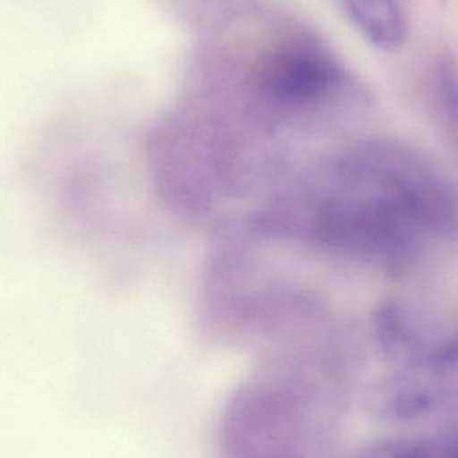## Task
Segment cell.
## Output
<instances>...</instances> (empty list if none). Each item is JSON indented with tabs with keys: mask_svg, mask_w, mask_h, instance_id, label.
Returning a JSON list of instances; mask_svg holds the SVG:
<instances>
[{
	"mask_svg": "<svg viewBox=\"0 0 458 458\" xmlns=\"http://www.w3.org/2000/svg\"><path fill=\"white\" fill-rule=\"evenodd\" d=\"M458 223V188L427 156L395 140H370L317 163L283 211L285 239L409 271L427 240Z\"/></svg>",
	"mask_w": 458,
	"mask_h": 458,
	"instance_id": "obj_1",
	"label": "cell"
},
{
	"mask_svg": "<svg viewBox=\"0 0 458 458\" xmlns=\"http://www.w3.org/2000/svg\"><path fill=\"white\" fill-rule=\"evenodd\" d=\"M365 405L374 419L393 424L458 414V333L441 339L417 362L379 379Z\"/></svg>",
	"mask_w": 458,
	"mask_h": 458,
	"instance_id": "obj_2",
	"label": "cell"
},
{
	"mask_svg": "<svg viewBox=\"0 0 458 458\" xmlns=\"http://www.w3.org/2000/svg\"><path fill=\"white\" fill-rule=\"evenodd\" d=\"M338 82L330 59L310 50H288L269 59L261 72V90L284 107L310 106L322 101Z\"/></svg>",
	"mask_w": 458,
	"mask_h": 458,
	"instance_id": "obj_3",
	"label": "cell"
},
{
	"mask_svg": "<svg viewBox=\"0 0 458 458\" xmlns=\"http://www.w3.org/2000/svg\"><path fill=\"white\" fill-rule=\"evenodd\" d=\"M347 15L373 45L397 50L405 43L408 27L397 0H342Z\"/></svg>",
	"mask_w": 458,
	"mask_h": 458,
	"instance_id": "obj_4",
	"label": "cell"
},
{
	"mask_svg": "<svg viewBox=\"0 0 458 458\" xmlns=\"http://www.w3.org/2000/svg\"><path fill=\"white\" fill-rule=\"evenodd\" d=\"M357 458H458V430L384 441Z\"/></svg>",
	"mask_w": 458,
	"mask_h": 458,
	"instance_id": "obj_5",
	"label": "cell"
},
{
	"mask_svg": "<svg viewBox=\"0 0 458 458\" xmlns=\"http://www.w3.org/2000/svg\"><path fill=\"white\" fill-rule=\"evenodd\" d=\"M436 90L444 117L458 136V66L445 59L436 69Z\"/></svg>",
	"mask_w": 458,
	"mask_h": 458,
	"instance_id": "obj_6",
	"label": "cell"
}]
</instances>
